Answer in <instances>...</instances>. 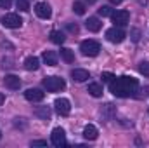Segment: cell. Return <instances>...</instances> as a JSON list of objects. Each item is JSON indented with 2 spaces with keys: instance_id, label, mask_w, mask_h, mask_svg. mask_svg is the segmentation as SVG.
Masks as SVG:
<instances>
[{
  "instance_id": "6da1fadb",
  "label": "cell",
  "mask_w": 149,
  "mask_h": 148,
  "mask_svg": "<svg viewBox=\"0 0 149 148\" xmlns=\"http://www.w3.org/2000/svg\"><path fill=\"white\" fill-rule=\"evenodd\" d=\"M109 89H111V92L116 98H128V96H132V94L135 92V89H137V78L127 77V75L118 77V78H114L111 82Z\"/></svg>"
},
{
  "instance_id": "7a4b0ae2",
  "label": "cell",
  "mask_w": 149,
  "mask_h": 148,
  "mask_svg": "<svg viewBox=\"0 0 149 148\" xmlns=\"http://www.w3.org/2000/svg\"><path fill=\"white\" fill-rule=\"evenodd\" d=\"M42 84L49 92H59V91H63L66 87V82L61 77H45Z\"/></svg>"
},
{
  "instance_id": "3957f363",
  "label": "cell",
  "mask_w": 149,
  "mask_h": 148,
  "mask_svg": "<svg viewBox=\"0 0 149 148\" xmlns=\"http://www.w3.org/2000/svg\"><path fill=\"white\" fill-rule=\"evenodd\" d=\"M80 51H81L83 56H97L99 51H101V45L95 40H83L81 45H80Z\"/></svg>"
},
{
  "instance_id": "277c9868",
  "label": "cell",
  "mask_w": 149,
  "mask_h": 148,
  "mask_svg": "<svg viewBox=\"0 0 149 148\" xmlns=\"http://www.w3.org/2000/svg\"><path fill=\"white\" fill-rule=\"evenodd\" d=\"M125 32L121 30V26H113V28H109L108 32H106V38L109 40V42H113V44H120V42H123L125 40Z\"/></svg>"
},
{
  "instance_id": "5b68a950",
  "label": "cell",
  "mask_w": 149,
  "mask_h": 148,
  "mask_svg": "<svg viewBox=\"0 0 149 148\" xmlns=\"http://www.w3.org/2000/svg\"><path fill=\"white\" fill-rule=\"evenodd\" d=\"M2 25L5 26V28H19L21 25H23V19L17 16V14H5L3 18H2Z\"/></svg>"
},
{
  "instance_id": "8992f818",
  "label": "cell",
  "mask_w": 149,
  "mask_h": 148,
  "mask_svg": "<svg viewBox=\"0 0 149 148\" xmlns=\"http://www.w3.org/2000/svg\"><path fill=\"white\" fill-rule=\"evenodd\" d=\"M50 140H52V145L54 147H64L66 145V132L63 127H56L50 134Z\"/></svg>"
},
{
  "instance_id": "52a82bcc",
  "label": "cell",
  "mask_w": 149,
  "mask_h": 148,
  "mask_svg": "<svg viewBox=\"0 0 149 148\" xmlns=\"http://www.w3.org/2000/svg\"><path fill=\"white\" fill-rule=\"evenodd\" d=\"M111 18L114 26H127L128 19H130V14H128V11H116V12H113Z\"/></svg>"
},
{
  "instance_id": "ba28073f",
  "label": "cell",
  "mask_w": 149,
  "mask_h": 148,
  "mask_svg": "<svg viewBox=\"0 0 149 148\" xmlns=\"http://www.w3.org/2000/svg\"><path fill=\"white\" fill-rule=\"evenodd\" d=\"M54 106H56V111H57L59 115H70V111H71V105H70V101H68L66 98L56 99V101H54Z\"/></svg>"
},
{
  "instance_id": "9c48e42d",
  "label": "cell",
  "mask_w": 149,
  "mask_h": 148,
  "mask_svg": "<svg viewBox=\"0 0 149 148\" xmlns=\"http://www.w3.org/2000/svg\"><path fill=\"white\" fill-rule=\"evenodd\" d=\"M35 12H37L38 18H42V19H49L52 16V11H50L49 4H45V2H38L35 5Z\"/></svg>"
},
{
  "instance_id": "30bf717a",
  "label": "cell",
  "mask_w": 149,
  "mask_h": 148,
  "mask_svg": "<svg viewBox=\"0 0 149 148\" xmlns=\"http://www.w3.org/2000/svg\"><path fill=\"white\" fill-rule=\"evenodd\" d=\"M3 84H5V87H9L10 91H17V89L21 87V78H19L17 75H5Z\"/></svg>"
},
{
  "instance_id": "8fae6325",
  "label": "cell",
  "mask_w": 149,
  "mask_h": 148,
  "mask_svg": "<svg viewBox=\"0 0 149 148\" xmlns=\"http://www.w3.org/2000/svg\"><path fill=\"white\" fill-rule=\"evenodd\" d=\"M24 98L28 99V101H33V103H38V101H42L43 98H45V94L40 91V89H26V92H24Z\"/></svg>"
},
{
  "instance_id": "7c38bea8",
  "label": "cell",
  "mask_w": 149,
  "mask_h": 148,
  "mask_svg": "<svg viewBox=\"0 0 149 148\" xmlns=\"http://www.w3.org/2000/svg\"><path fill=\"white\" fill-rule=\"evenodd\" d=\"M101 118L104 120V122H109L113 117L116 115V110H114V105H111V103H108V105H104L102 108H101Z\"/></svg>"
},
{
  "instance_id": "4fadbf2b",
  "label": "cell",
  "mask_w": 149,
  "mask_h": 148,
  "mask_svg": "<svg viewBox=\"0 0 149 148\" xmlns=\"http://www.w3.org/2000/svg\"><path fill=\"white\" fill-rule=\"evenodd\" d=\"M71 78L76 80V82H85V80L90 78V73L87 70H83V68H74L73 72H71Z\"/></svg>"
},
{
  "instance_id": "5bb4252c",
  "label": "cell",
  "mask_w": 149,
  "mask_h": 148,
  "mask_svg": "<svg viewBox=\"0 0 149 148\" xmlns=\"http://www.w3.org/2000/svg\"><path fill=\"white\" fill-rule=\"evenodd\" d=\"M85 26H87V30L88 32H99L101 28H102V23L99 21V18H88L87 21H85Z\"/></svg>"
},
{
  "instance_id": "9a60e30c",
  "label": "cell",
  "mask_w": 149,
  "mask_h": 148,
  "mask_svg": "<svg viewBox=\"0 0 149 148\" xmlns=\"http://www.w3.org/2000/svg\"><path fill=\"white\" fill-rule=\"evenodd\" d=\"M97 127L95 125H92V124H88V125H85V129H83V138L85 140H88V141H94V140H97Z\"/></svg>"
},
{
  "instance_id": "2e32d148",
  "label": "cell",
  "mask_w": 149,
  "mask_h": 148,
  "mask_svg": "<svg viewBox=\"0 0 149 148\" xmlns=\"http://www.w3.org/2000/svg\"><path fill=\"white\" fill-rule=\"evenodd\" d=\"M42 58H43V63H45L47 66H56V65H57V54H56L54 51H45Z\"/></svg>"
},
{
  "instance_id": "e0dca14e",
  "label": "cell",
  "mask_w": 149,
  "mask_h": 148,
  "mask_svg": "<svg viewBox=\"0 0 149 148\" xmlns=\"http://www.w3.org/2000/svg\"><path fill=\"white\" fill-rule=\"evenodd\" d=\"M24 68L28 70V72H35L40 68V61H38V58L35 56H30V58H26L24 59Z\"/></svg>"
},
{
  "instance_id": "ac0fdd59",
  "label": "cell",
  "mask_w": 149,
  "mask_h": 148,
  "mask_svg": "<svg viewBox=\"0 0 149 148\" xmlns=\"http://www.w3.org/2000/svg\"><path fill=\"white\" fill-rule=\"evenodd\" d=\"M88 92H90L94 98H101V96H102V85L97 84V82H92V84L88 85Z\"/></svg>"
},
{
  "instance_id": "d6986e66",
  "label": "cell",
  "mask_w": 149,
  "mask_h": 148,
  "mask_svg": "<svg viewBox=\"0 0 149 148\" xmlns=\"http://www.w3.org/2000/svg\"><path fill=\"white\" fill-rule=\"evenodd\" d=\"M35 115L38 118H42V120H49L52 113H50V108H47V106H38L35 110Z\"/></svg>"
},
{
  "instance_id": "ffe728a7",
  "label": "cell",
  "mask_w": 149,
  "mask_h": 148,
  "mask_svg": "<svg viewBox=\"0 0 149 148\" xmlns=\"http://www.w3.org/2000/svg\"><path fill=\"white\" fill-rule=\"evenodd\" d=\"M61 58L66 61V63H73L74 61V54L71 49H68V47H63L61 49Z\"/></svg>"
},
{
  "instance_id": "44dd1931",
  "label": "cell",
  "mask_w": 149,
  "mask_h": 148,
  "mask_svg": "<svg viewBox=\"0 0 149 148\" xmlns=\"http://www.w3.org/2000/svg\"><path fill=\"white\" fill-rule=\"evenodd\" d=\"M50 40L54 42V44H57V45H61V44H64V40H66V37H64V33L63 32H52L50 33Z\"/></svg>"
},
{
  "instance_id": "7402d4cb",
  "label": "cell",
  "mask_w": 149,
  "mask_h": 148,
  "mask_svg": "<svg viewBox=\"0 0 149 148\" xmlns=\"http://www.w3.org/2000/svg\"><path fill=\"white\" fill-rule=\"evenodd\" d=\"M73 11L78 14V16H83V14H85V4H81V2H74L73 4Z\"/></svg>"
},
{
  "instance_id": "603a6c76",
  "label": "cell",
  "mask_w": 149,
  "mask_h": 148,
  "mask_svg": "<svg viewBox=\"0 0 149 148\" xmlns=\"http://www.w3.org/2000/svg\"><path fill=\"white\" fill-rule=\"evenodd\" d=\"M99 16H102V18H108V16H113V9L109 5H102L101 9H99Z\"/></svg>"
},
{
  "instance_id": "cb8c5ba5",
  "label": "cell",
  "mask_w": 149,
  "mask_h": 148,
  "mask_svg": "<svg viewBox=\"0 0 149 148\" xmlns=\"http://www.w3.org/2000/svg\"><path fill=\"white\" fill-rule=\"evenodd\" d=\"M16 5H17V9L23 11V12H28V11H30V4H28V0H17Z\"/></svg>"
},
{
  "instance_id": "d4e9b609",
  "label": "cell",
  "mask_w": 149,
  "mask_h": 148,
  "mask_svg": "<svg viewBox=\"0 0 149 148\" xmlns=\"http://www.w3.org/2000/svg\"><path fill=\"white\" fill-rule=\"evenodd\" d=\"M139 72L144 75V77H149V63L148 61H142V63L139 65Z\"/></svg>"
},
{
  "instance_id": "484cf974",
  "label": "cell",
  "mask_w": 149,
  "mask_h": 148,
  "mask_svg": "<svg viewBox=\"0 0 149 148\" xmlns=\"http://www.w3.org/2000/svg\"><path fill=\"white\" fill-rule=\"evenodd\" d=\"M101 78H102V82H108V84H111V82L114 80V78H116V77H114L111 72H104V73L101 75Z\"/></svg>"
},
{
  "instance_id": "4316f807",
  "label": "cell",
  "mask_w": 149,
  "mask_h": 148,
  "mask_svg": "<svg viewBox=\"0 0 149 148\" xmlns=\"http://www.w3.org/2000/svg\"><path fill=\"white\" fill-rule=\"evenodd\" d=\"M66 28H68V32H71V33H78V25H76V23H68Z\"/></svg>"
},
{
  "instance_id": "83f0119b",
  "label": "cell",
  "mask_w": 149,
  "mask_h": 148,
  "mask_svg": "<svg viewBox=\"0 0 149 148\" xmlns=\"http://www.w3.org/2000/svg\"><path fill=\"white\" fill-rule=\"evenodd\" d=\"M148 92H149V89H148V87H142V89L139 91V94H135V98L142 99V98H146V96H148Z\"/></svg>"
},
{
  "instance_id": "f1b7e54d",
  "label": "cell",
  "mask_w": 149,
  "mask_h": 148,
  "mask_svg": "<svg viewBox=\"0 0 149 148\" xmlns=\"http://www.w3.org/2000/svg\"><path fill=\"white\" fill-rule=\"evenodd\" d=\"M12 5V0H0V9H9Z\"/></svg>"
},
{
  "instance_id": "f546056e",
  "label": "cell",
  "mask_w": 149,
  "mask_h": 148,
  "mask_svg": "<svg viewBox=\"0 0 149 148\" xmlns=\"http://www.w3.org/2000/svg\"><path fill=\"white\" fill-rule=\"evenodd\" d=\"M31 147H47V141H43V140H37V141H31Z\"/></svg>"
},
{
  "instance_id": "4dcf8cb0",
  "label": "cell",
  "mask_w": 149,
  "mask_h": 148,
  "mask_svg": "<svg viewBox=\"0 0 149 148\" xmlns=\"http://www.w3.org/2000/svg\"><path fill=\"white\" fill-rule=\"evenodd\" d=\"M139 38H141V32L139 30H132V40L134 42H139Z\"/></svg>"
},
{
  "instance_id": "1f68e13d",
  "label": "cell",
  "mask_w": 149,
  "mask_h": 148,
  "mask_svg": "<svg viewBox=\"0 0 149 148\" xmlns=\"http://www.w3.org/2000/svg\"><path fill=\"white\" fill-rule=\"evenodd\" d=\"M2 63H3V65H2L3 68H12V66H14V65H10V63H12V59H5V58H3V61H2Z\"/></svg>"
},
{
  "instance_id": "d6a6232c",
  "label": "cell",
  "mask_w": 149,
  "mask_h": 148,
  "mask_svg": "<svg viewBox=\"0 0 149 148\" xmlns=\"http://www.w3.org/2000/svg\"><path fill=\"white\" fill-rule=\"evenodd\" d=\"M109 2H111L113 5H118V4H121V2H123V0H109Z\"/></svg>"
},
{
  "instance_id": "836d02e7",
  "label": "cell",
  "mask_w": 149,
  "mask_h": 148,
  "mask_svg": "<svg viewBox=\"0 0 149 148\" xmlns=\"http://www.w3.org/2000/svg\"><path fill=\"white\" fill-rule=\"evenodd\" d=\"M3 101H5V96H3V94H2V92H0V105H2V103H3Z\"/></svg>"
},
{
  "instance_id": "e575fe53",
  "label": "cell",
  "mask_w": 149,
  "mask_h": 148,
  "mask_svg": "<svg viewBox=\"0 0 149 148\" xmlns=\"http://www.w3.org/2000/svg\"><path fill=\"white\" fill-rule=\"evenodd\" d=\"M87 4H95V0H87Z\"/></svg>"
},
{
  "instance_id": "d590c367",
  "label": "cell",
  "mask_w": 149,
  "mask_h": 148,
  "mask_svg": "<svg viewBox=\"0 0 149 148\" xmlns=\"http://www.w3.org/2000/svg\"><path fill=\"white\" fill-rule=\"evenodd\" d=\"M0 138H2V132H0Z\"/></svg>"
}]
</instances>
